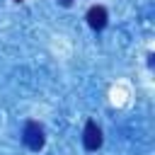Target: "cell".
<instances>
[{
    "label": "cell",
    "mask_w": 155,
    "mask_h": 155,
    "mask_svg": "<svg viewBox=\"0 0 155 155\" xmlns=\"http://www.w3.org/2000/svg\"><path fill=\"white\" fill-rule=\"evenodd\" d=\"M70 2H73V0H61V5H70Z\"/></svg>",
    "instance_id": "4"
},
{
    "label": "cell",
    "mask_w": 155,
    "mask_h": 155,
    "mask_svg": "<svg viewBox=\"0 0 155 155\" xmlns=\"http://www.w3.org/2000/svg\"><path fill=\"white\" fill-rule=\"evenodd\" d=\"M22 140L29 150H41L44 143H46V136H44V128L36 124V121H29L24 126V133H22Z\"/></svg>",
    "instance_id": "1"
},
{
    "label": "cell",
    "mask_w": 155,
    "mask_h": 155,
    "mask_svg": "<svg viewBox=\"0 0 155 155\" xmlns=\"http://www.w3.org/2000/svg\"><path fill=\"white\" fill-rule=\"evenodd\" d=\"M82 145L87 150H97L102 145V131L94 121H87L85 124V131H82Z\"/></svg>",
    "instance_id": "2"
},
{
    "label": "cell",
    "mask_w": 155,
    "mask_h": 155,
    "mask_svg": "<svg viewBox=\"0 0 155 155\" xmlns=\"http://www.w3.org/2000/svg\"><path fill=\"white\" fill-rule=\"evenodd\" d=\"M87 24L94 29V31H102L107 27V10L102 5H92L87 10Z\"/></svg>",
    "instance_id": "3"
}]
</instances>
